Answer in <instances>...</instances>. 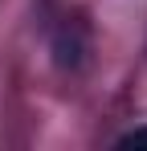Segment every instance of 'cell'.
<instances>
[{
    "mask_svg": "<svg viewBox=\"0 0 147 151\" xmlns=\"http://www.w3.org/2000/svg\"><path fill=\"white\" fill-rule=\"evenodd\" d=\"M119 147H147V127H135L119 139Z\"/></svg>",
    "mask_w": 147,
    "mask_h": 151,
    "instance_id": "obj_1",
    "label": "cell"
}]
</instances>
